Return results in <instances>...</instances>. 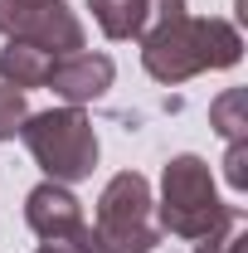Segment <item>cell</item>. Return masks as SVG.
Listing matches in <instances>:
<instances>
[{
    "mask_svg": "<svg viewBox=\"0 0 248 253\" xmlns=\"http://www.w3.org/2000/svg\"><path fill=\"white\" fill-rule=\"evenodd\" d=\"M49 68H54V59H49L44 49H34V44L10 39V44L0 49V83H5V88H20V93L44 88V83H49Z\"/></svg>",
    "mask_w": 248,
    "mask_h": 253,
    "instance_id": "cell-8",
    "label": "cell"
},
{
    "mask_svg": "<svg viewBox=\"0 0 248 253\" xmlns=\"http://www.w3.org/2000/svg\"><path fill=\"white\" fill-rule=\"evenodd\" d=\"M248 141H229V156H224V175L234 190H248Z\"/></svg>",
    "mask_w": 248,
    "mask_h": 253,
    "instance_id": "cell-12",
    "label": "cell"
},
{
    "mask_svg": "<svg viewBox=\"0 0 248 253\" xmlns=\"http://www.w3.org/2000/svg\"><path fill=\"white\" fill-rule=\"evenodd\" d=\"M161 234H175L190 244H219L239 229V210L224 205L214 190V170L200 156H170L161 170Z\"/></svg>",
    "mask_w": 248,
    "mask_h": 253,
    "instance_id": "cell-2",
    "label": "cell"
},
{
    "mask_svg": "<svg viewBox=\"0 0 248 253\" xmlns=\"http://www.w3.org/2000/svg\"><path fill=\"white\" fill-rule=\"evenodd\" d=\"M25 117H30V107H25V93H20V88H5V83H0V141L20 136Z\"/></svg>",
    "mask_w": 248,
    "mask_h": 253,
    "instance_id": "cell-11",
    "label": "cell"
},
{
    "mask_svg": "<svg viewBox=\"0 0 248 253\" xmlns=\"http://www.w3.org/2000/svg\"><path fill=\"white\" fill-rule=\"evenodd\" d=\"M25 224H30L39 239H63L73 229H83V205L78 195L59 180H44L25 195Z\"/></svg>",
    "mask_w": 248,
    "mask_h": 253,
    "instance_id": "cell-7",
    "label": "cell"
},
{
    "mask_svg": "<svg viewBox=\"0 0 248 253\" xmlns=\"http://www.w3.org/2000/svg\"><path fill=\"white\" fill-rule=\"evenodd\" d=\"M156 200L151 180L141 170L112 175L97 195V253H156L161 249V224L151 219Z\"/></svg>",
    "mask_w": 248,
    "mask_h": 253,
    "instance_id": "cell-4",
    "label": "cell"
},
{
    "mask_svg": "<svg viewBox=\"0 0 248 253\" xmlns=\"http://www.w3.org/2000/svg\"><path fill=\"white\" fill-rule=\"evenodd\" d=\"M34 253H49V249H34Z\"/></svg>",
    "mask_w": 248,
    "mask_h": 253,
    "instance_id": "cell-14",
    "label": "cell"
},
{
    "mask_svg": "<svg viewBox=\"0 0 248 253\" xmlns=\"http://www.w3.org/2000/svg\"><path fill=\"white\" fill-rule=\"evenodd\" d=\"M209 122L229 136V141H244L248 136V122H244V88H229V93L214 97V107H209Z\"/></svg>",
    "mask_w": 248,
    "mask_h": 253,
    "instance_id": "cell-10",
    "label": "cell"
},
{
    "mask_svg": "<svg viewBox=\"0 0 248 253\" xmlns=\"http://www.w3.org/2000/svg\"><path fill=\"white\" fill-rule=\"evenodd\" d=\"M244 59V34L229 20H195L185 0H151V20L141 30V68L156 83L175 88L205 68H234Z\"/></svg>",
    "mask_w": 248,
    "mask_h": 253,
    "instance_id": "cell-1",
    "label": "cell"
},
{
    "mask_svg": "<svg viewBox=\"0 0 248 253\" xmlns=\"http://www.w3.org/2000/svg\"><path fill=\"white\" fill-rule=\"evenodd\" d=\"M0 34L44 49L49 59L83 49V25L63 0H0Z\"/></svg>",
    "mask_w": 248,
    "mask_h": 253,
    "instance_id": "cell-5",
    "label": "cell"
},
{
    "mask_svg": "<svg viewBox=\"0 0 248 253\" xmlns=\"http://www.w3.org/2000/svg\"><path fill=\"white\" fill-rule=\"evenodd\" d=\"M30 156L39 161V170L59 185L88 180L97 166V131L88 122L83 107H49V112H30L20 126Z\"/></svg>",
    "mask_w": 248,
    "mask_h": 253,
    "instance_id": "cell-3",
    "label": "cell"
},
{
    "mask_svg": "<svg viewBox=\"0 0 248 253\" xmlns=\"http://www.w3.org/2000/svg\"><path fill=\"white\" fill-rule=\"evenodd\" d=\"M112 78H117V63L107 59V54H88V49L63 54V59H54V68H49V88H54L68 107L97 102V97L112 88Z\"/></svg>",
    "mask_w": 248,
    "mask_h": 253,
    "instance_id": "cell-6",
    "label": "cell"
},
{
    "mask_svg": "<svg viewBox=\"0 0 248 253\" xmlns=\"http://www.w3.org/2000/svg\"><path fill=\"white\" fill-rule=\"evenodd\" d=\"M195 253H239V234H229L219 244H195Z\"/></svg>",
    "mask_w": 248,
    "mask_h": 253,
    "instance_id": "cell-13",
    "label": "cell"
},
{
    "mask_svg": "<svg viewBox=\"0 0 248 253\" xmlns=\"http://www.w3.org/2000/svg\"><path fill=\"white\" fill-rule=\"evenodd\" d=\"M88 10L107 39H141L151 20V0H88Z\"/></svg>",
    "mask_w": 248,
    "mask_h": 253,
    "instance_id": "cell-9",
    "label": "cell"
}]
</instances>
